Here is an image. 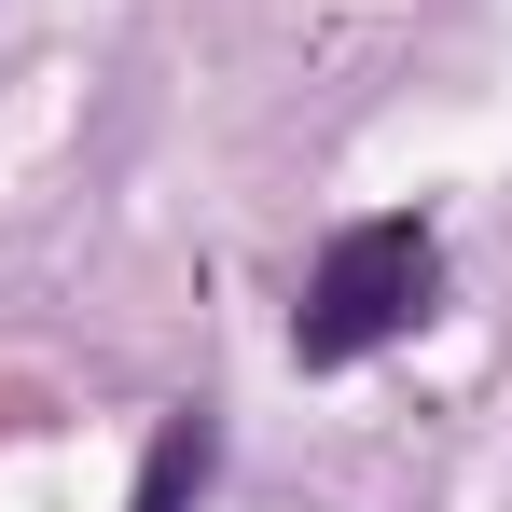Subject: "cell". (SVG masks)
<instances>
[{
    "label": "cell",
    "mask_w": 512,
    "mask_h": 512,
    "mask_svg": "<svg viewBox=\"0 0 512 512\" xmlns=\"http://www.w3.org/2000/svg\"><path fill=\"white\" fill-rule=\"evenodd\" d=\"M194 485H208V416H167V443H153V471H139L125 512H180Z\"/></svg>",
    "instance_id": "7a4b0ae2"
},
{
    "label": "cell",
    "mask_w": 512,
    "mask_h": 512,
    "mask_svg": "<svg viewBox=\"0 0 512 512\" xmlns=\"http://www.w3.org/2000/svg\"><path fill=\"white\" fill-rule=\"evenodd\" d=\"M429 291H443L429 222H346L333 250H319V277H305V305H291V360L305 374H346V360H374V346L416 333Z\"/></svg>",
    "instance_id": "6da1fadb"
}]
</instances>
